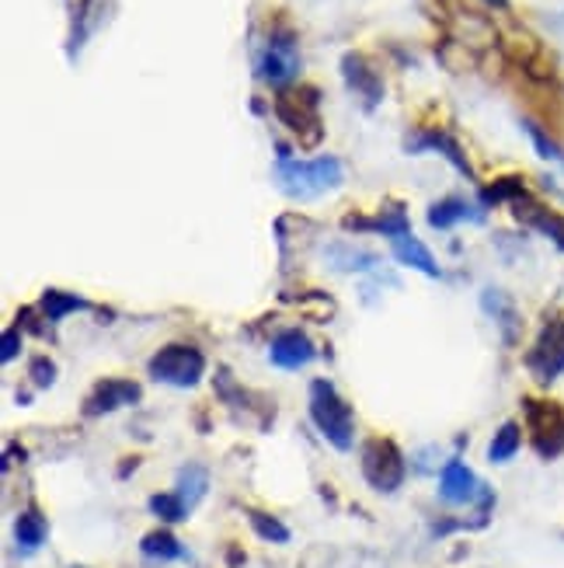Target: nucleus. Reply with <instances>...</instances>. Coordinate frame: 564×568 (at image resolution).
Returning a JSON list of instances; mask_svg holds the SVG:
<instances>
[{"label":"nucleus","mask_w":564,"mask_h":568,"mask_svg":"<svg viewBox=\"0 0 564 568\" xmlns=\"http://www.w3.org/2000/svg\"><path fill=\"white\" fill-rule=\"evenodd\" d=\"M140 551H143L146 558H154V561H175V558L185 555L182 540H178L175 534H171V530H154V534H146V537L140 540Z\"/></svg>","instance_id":"nucleus-19"},{"label":"nucleus","mask_w":564,"mask_h":568,"mask_svg":"<svg viewBox=\"0 0 564 568\" xmlns=\"http://www.w3.org/2000/svg\"><path fill=\"white\" fill-rule=\"evenodd\" d=\"M526 408V423H530V436H533V447L541 457H557L564 454V408L554 402H523Z\"/></svg>","instance_id":"nucleus-8"},{"label":"nucleus","mask_w":564,"mask_h":568,"mask_svg":"<svg viewBox=\"0 0 564 568\" xmlns=\"http://www.w3.org/2000/svg\"><path fill=\"white\" fill-rule=\"evenodd\" d=\"M404 454L398 450L394 439H370L362 447V475L366 481H370V488L383 491V496H390V491H398L404 485Z\"/></svg>","instance_id":"nucleus-6"},{"label":"nucleus","mask_w":564,"mask_h":568,"mask_svg":"<svg viewBox=\"0 0 564 568\" xmlns=\"http://www.w3.org/2000/svg\"><path fill=\"white\" fill-rule=\"evenodd\" d=\"M408 151L411 154H422V151H435V154H443L457 171H463L468 179H474V171H471V164H468V158H463V151H460V143L453 140V136H447L443 130H425L422 136H414L411 143H408Z\"/></svg>","instance_id":"nucleus-14"},{"label":"nucleus","mask_w":564,"mask_h":568,"mask_svg":"<svg viewBox=\"0 0 564 568\" xmlns=\"http://www.w3.org/2000/svg\"><path fill=\"white\" fill-rule=\"evenodd\" d=\"M49 527H45V516L39 509H24L18 520H14V545L24 551V555H32L42 548V540H45Z\"/></svg>","instance_id":"nucleus-18"},{"label":"nucleus","mask_w":564,"mask_h":568,"mask_svg":"<svg viewBox=\"0 0 564 568\" xmlns=\"http://www.w3.org/2000/svg\"><path fill=\"white\" fill-rule=\"evenodd\" d=\"M146 374L161 384H171V387H195L206 374V356L195 349V345H164L157 349V356L146 363Z\"/></svg>","instance_id":"nucleus-4"},{"label":"nucleus","mask_w":564,"mask_h":568,"mask_svg":"<svg viewBox=\"0 0 564 568\" xmlns=\"http://www.w3.org/2000/svg\"><path fill=\"white\" fill-rule=\"evenodd\" d=\"M21 353V328L18 321L4 332V338H0V363H14V356Z\"/></svg>","instance_id":"nucleus-28"},{"label":"nucleus","mask_w":564,"mask_h":568,"mask_svg":"<svg viewBox=\"0 0 564 568\" xmlns=\"http://www.w3.org/2000/svg\"><path fill=\"white\" fill-rule=\"evenodd\" d=\"M321 91L317 88H283L276 94V115L283 119V126L300 136L304 146H317L325 136L321 126Z\"/></svg>","instance_id":"nucleus-3"},{"label":"nucleus","mask_w":564,"mask_h":568,"mask_svg":"<svg viewBox=\"0 0 564 568\" xmlns=\"http://www.w3.org/2000/svg\"><path fill=\"white\" fill-rule=\"evenodd\" d=\"M394 258L408 268H414V273H422L429 280H439L443 276V268H439L435 255L425 248V241H419L414 234H404V237H394Z\"/></svg>","instance_id":"nucleus-15"},{"label":"nucleus","mask_w":564,"mask_h":568,"mask_svg":"<svg viewBox=\"0 0 564 568\" xmlns=\"http://www.w3.org/2000/svg\"><path fill=\"white\" fill-rule=\"evenodd\" d=\"M481 307L499 321L505 342H516L520 338V325H523V321H520L516 304H512V296H505L502 290H484L481 293Z\"/></svg>","instance_id":"nucleus-16"},{"label":"nucleus","mask_w":564,"mask_h":568,"mask_svg":"<svg viewBox=\"0 0 564 568\" xmlns=\"http://www.w3.org/2000/svg\"><path fill=\"white\" fill-rule=\"evenodd\" d=\"M268 359H273L279 369H304L307 363L317 359V345L307 338V332L286 328L273 338V345H268Z\"/></svg>","instance_id":"nucleus-11"},{"label":"nucleus","mask_w":564,"mask_h":568,"mask_svg":"<svg viewBox=\"0 0 564 568\" xmlns=\"http://www.w3.org/2000/svg\"><path fill=\"white\" fill-rule=\"evenodd\" d=\"M523 130H526V136L533 140V146H536V154H541V158H547V161H564V151H561V146L541 130V126H536V122H523Z\"/></svg>","instance_id":"nucleus-26"},{"label":"nucleus","mask_w":564,"mask_h":568,"mask_svg":"<svg viewBox=\"0 0 564 568\" xmlns=\"http://www.w3.org/2000/svg\"><path fill=\"white\" fill-rule=\"evenodd\" d=\"M488 4H499V8H505V0H488Z\"/></svg>","instance_id":"nucleus-29"},{"label":"nucleus","mask_w":564,"mask_h":568,"mask_svg":"<svg viewBox=\"0 0 564 568\" xmlns=\"http://www.w3.org/2000/svg\"><path fill=\"white\" fill-rule=\"evenodd\" d=\"M276 179L283 185L286 195L293 200H317V195L335 192L341 182H346V168H341L338 158H310V161H289L286 151L276 164Z\"/></svg>","instance_id":"nucleus-1"},{"label":"nucleus","mask_w":564,"mask_h":568,"mask_svg":"<svg viewBox=\"0 0 564 568\" xmlns=\"http://www.w3.org/2000/svg\"><path fill=\"white\" fill-rule=\"evenodd\" d=\"M206 488H209V475L203 464H185L178 471V496L188 509L206 496Z\"/></svg>","instance_id":"nucleus-20"},{"label":"nucleus","mask_w":564,"mask_h":568,"mask_svg":"<svg viewBox=\"0 0 564 568\" xmlns=\"http://www.w3.org/2000/svg\"><path fill=\"white\" fill-rule=\"evenodd\" d=\"M488 496L492 491L478 481V475L463 460H450L443 467V475H439V499L450 506H471L474 499H488Z\"/></svg>","instance_id":"nucleus-9"},{"label":"nucleus","mask_w":564,"mask_h":568,"mask_svg":"<svg viewBox=\"0 0 564 568\" xmlns=\"http://www.w3.org/2000/svg\"><path fill=\"white\" fill-rule=\"evenodd\" d=\"M248 520H252V527H255V534H258L262 540H273V545H286V540H289V530L276 520V516L252 509V513H248Z\"/></svg>","instance_id":"nucleus-25"},{"label":"nucleus","mask_w":564,"mask_h":568,"mask_svg":"<svg viewBox=\"0 0 564 568\" xmlns=\"http://www.w3.org/2000/svg\"><path fill=\"white\" fill-rule=\"evenodd\" d=\"M523 195H526L523 179H499L492 189H484L481 200H484L488 206H499V203H516V200H523Z\"/></svg>","instance_id":"nucleus-24"},{"label":"nucleus","mask_w":564,"mask_h":568,"mask_svg":"<svg viewBox=\"0 0 564 568\" xmlns=\"http://www.w3.org/2000/svg\"><path fill=\"white\" fill-rule=\"evenodd\" d=\"M300 70V49H297V36L279 29L268 36L265 49H262V63H258V78L268 81L273 88H286Z\"/></svg>","instance_id":"nucleus-7"},{"label":"nucleus","mask_w":564,"mask_h":568,"mask_svg":"<svg viewBox=\"0 0 564 568\" xmlns=\"http://www.w3.org/2000/svg\"><path fill=\"white\" fill-rule=\"evenodd\" d=\"M29 377L35 381V387H53L57 384V363L45 359V356H35L29 366Z\"/></svg>","instance_id":"nucleus-27"},{"label":"nucleus","mask_w":564,"mask_h":568,"mask_svg":"<svg viewBox=\"0 0 564 568\" xmlns=\"http://www.w3.org/2000/svg\"><path fill=\"white\" fill-rule=\"evenodd\" d=\"M526 369L536 377V384H554L564 374V311L544 321L533 349L526 353Z\"/></svg>","instance_id":"nucleus-5"},{"label":"nucleus","mask_w":564,"mask_h":568,"mask_svg":"<svg viewBox=\"0 0 564 568\" xmlns=\"http://www.w3.org/2000/svg\"><path fill=\"white\" fill-rule=\"evenodd\" d=\"M310 418L317 433H321L335 450H352V436H356V415L349 402L335 390L331 381H314L310 384Z\"/></svg>","instance_id":"nucleus-2"},{"label":"nucleus","mask_w":564,"mask_h":568,"mask_svg":"<svg viewBox=\"0 0 564 568\" xmlns=\"http://www.w3.org/2000/svg\"><path fill=\"white\" fill-rule=\"evenodd\" d=\"M341 73H346L349 91L362 98L366 109H377L383 102V81H380V73L366 63V57L346 53V57H341Z\"/></svg>","instance_id":"nucleus-12"},{"label":"nucleus","mask_w":564,"mask_h":568,"mask_svg":"<svg viewBox=\"0 0 564 568\" xmlns=\"http://www.w3.org/2000/svg\"><path fill=\"white\" fill-rule=\"evenodd\" d=\"M460 220H471V224H481V213H478L468 200H460V195H450V200H439V203H432V210H429V227H435V231H450L453 224H460Z\"/></svg>","instance_id":"nucleus-17"},{"label":"nucleus","mask_w":564,"mask_h":568,"mask_svg":"<svg viewBox=\"0 0 564 568\" xmlns=\"http://www.w3.org/2000/svg\"><path fill=\"white\" fill-rule=\"evenodd\" d=\"M512 210H516V216L523 220V224H530V227H536L541 234H547V237L557 244V248L564 252V216H561V213L536 206V203L530 200V195H523V200L512 203Z\"/></svg>","instance_id":"nucleus-13"},{"label":"nucleus","mask_w":564,"mask_h":568,"mask_svg":"<svg viewBox=\"0 0 564 568\" xmlns=\"http://www.w3.org/2000/svg\"><path fill=\"white\" fill-rule=\"evenodd\" d=\"M140 384L133 381H122V377H109L98 384L91 394H88V402H84V415L88 418H98V415H109L115 408H126V405H136L140 402Z\"/></svg>","instance_id":"nucleus-10"},{"label":"nucleus","mask_w":564,"mask_h":568,"mask_svg":"<svg viewBox=\"0 0 564 568\" xmlns=\"http://www.w3.org/2000/svg\"><path fill=\"white\" fill-rule=\"evenodd\" d=\"M151 513L157 516V520H164V524H182L185 516H188V506L182 503L178 491H161V496L151 499Z\"/></svg>","instance_id":"nucleus-23"},{"label":"nucleus","mask_w":564,"mask_h":568,"mask_svg":"<svg viewBox=\"0 0 564 568\" xmlns=\"http://www.w3.org/2000/svg\"><path fill=\"white\" fill-rule=\"evenodd\" d=\"M42 311L49 321H63L73 311H88L84 296H73V293H60V290H45L42 293Z\"/></svg>","instance_id":"nucleus-22"},{"label":"nucleus","mask_w":564,"mask_h":568,"mask_svg":"<svg viewBox=\"0 0 564 568\" xmlns=\"http://www.w3.org/2000/svg\"><path fill=\"white\" fill-rule=\"evenodd\" d=\"M520 447H523V429H520V423H505L492 436V447H488V460H492V464H505V460H512V457L520 454Z\"/></svg>","instance_id":"nucleus-21"}]
</instances>
